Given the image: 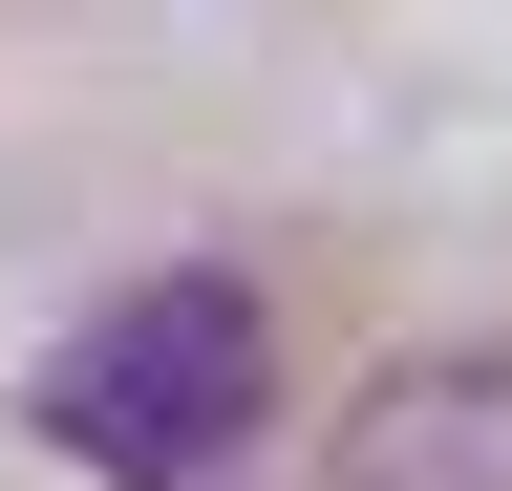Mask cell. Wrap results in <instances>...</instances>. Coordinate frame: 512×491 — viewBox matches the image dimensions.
Listing matches in <instances>:
<instances>
[{
	"label": "cell",
	"instance_id": "7a4b0ae2",
	"mask_svg": "<svg viewBox=\"0 0 512 491\" xmlns=\"http://www.w3.org/2000/svg\"><path fill=\"white\" fill-rule=\"evenodd\" d=\"M320 491H512V342H427L384 385H342Z\"/></svg>",
	"mask_w": 512,
	"mask_h": 491
},
{
	"label": "cell",
	"instance_id": "6da1fadb",
	"mask_svg": "<svg viewBox=\"0 0 512 491\" xmlns=\"http://www.w3.org/2000/svg\"><path fill=\"white\" fill-rule=\"evenodd\" d=\"M256 406H278L256 278H128L107 321H64V363H43V449L86 491H214L256 449Z\"/></svg>",
	"mask_w": 512,
	"mask_h": 491
}]
</instances>
